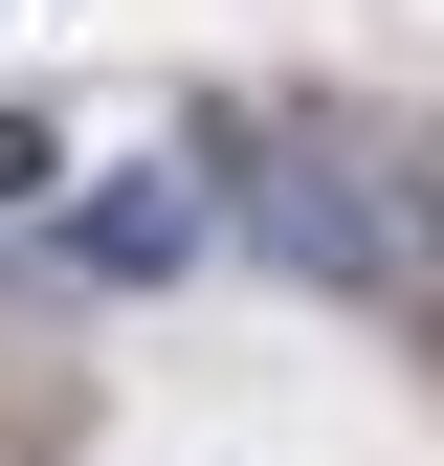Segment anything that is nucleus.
<instances>
[{
    "instance_id": "obj_2",
    "label": "nucleus",
    "mask_w": 444,
    "mask_h": 466,
    "mask_svg": "<svg viewBox=\"0 0 444 466\" xmlns=\"http://www.w3.org/2000/svg\"><path fill=\"white\" fill-rule=\"evenodd\" d=\"M67 267L89 289H178L200 267V178L156 156V178H67Z\"/></svg>"
},
{
    "instance_id": "obj_1",
    "label": "nucleus",
    "mask_w": 444,
    "mask_h": 466,
    "mask_svg": "<svg viewBox=\"0 0 444 466\" xmlns=\"http://www.w3.org/2000/svg\"><path fill=\"white\" fill-rule=\"evenodd\" d=\"M200 222L222 245H267L289 289H356V311H444V178L378 134H333V111H200Z\"/></svg>"
},
{
    "instance_id": "obj_3",
    "label": "nucleus",
    "mask_w": 444,
    "mask_h": 466,
    "mask_svg": "<svg viewBox=\"0 0 444 466\" xmlns=\"http://www.w3.org/2000/svg\"><path fill=\"white\" fill-rule=\"evenodd\" d=\"M0 200H45V111H0Z\"/></svg>"
},
{
    "instance_id": "obj_4",
    "label": "nucleus",
    "mask_w": 444,
    "mask_h": 466,
    "mask_svg": "<svg viewBox=\"0 0 444 466\" xmlns=\"http://www.w3.org/2000/svg\"><path fill=\"white\" fill-rule=\"evenodd\" d=\"M422 178H444V156H422Z\"/></svg>"
}]
</instances>
